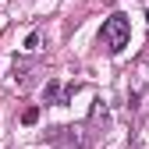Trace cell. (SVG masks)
I'll return each instance as SVG.
<instances>
[{
    "mask_svg": "<svg viewBox=\"0 0 149 149\" xmlns=\"http://www.w3.org/2000/svg\"><path fill=\"white\" fill-rule=\"evenodd\" d=\"M100 43H103L110 53H121L128 43H132V22H128V14L114 11L110 18H103V29H100Z\"/></svg>",
    "mask_w": 149,
    "mask_h": 149,
    "instance_id": "1",
    "label": "cell"
},
{
    "mask_svg": "<svg viewBox=\"0 0 149 149\" xmlns=\"http://www.w3.org/2000/svg\"><path fill=\"white\" fill-rule=\"evenodd\" d=\"M146 89H149V74H146V64H142V68L135 71V85L128 89V100H132V107L142 100V92H146Z\"/></svg>",
    "mask_w": 149,
    "mask_h": 149,
    "instance_id": "2",
    "label": "cell"
},
{
    "mask_svg": "<svg viewBox=\"0 0 149 149\" xmlns=\"http://www.w3.org/2000/svg\"><path fill=\"white\" fill-rule=\"evenodd\" d=\"M61 96H64V92H61V82H57V78H50L46 89H43V100H46V103H61Z\"/></svg>",
    "mask_w": 149,
    "mask_h": 149,
    "instance_id": "3",
    "label": "cell"
},
{
    "mask_svg": "<svg viewBox=\"0 0 149 149\" xmlns=\"http://www.w3.org/2000/svg\"><path fill=\"white\" fill-rule=\"evenodd\" d=\"M36 121H39V107H25V110H22V124H25V128H32Z\"/></svg>",
    "mask_w": 149,
    "mask_h": 149,
    "instance_id": "4",
    "label": "cell"
},
{
    "mask_svg": "<svg viewBox=\"0 0 149 149\" xmlns=\"http://www.w3.org/2000/svg\"><path fill=\"white\" fill-rule=\"evenodd\" d=\"M25 50H29V53L39 50V32H29V36H25Z\"/></svg>",
    "mask_w": 149,
    "mask_h": 149,
    "instance_id": "5",
    "label": "cell"
},
{
    "mask_svg": "<svg viewBox=\"0 0 149 149\" xmlns=\"http://www.w3.org/2000/svg\"><path fill=\"white\" fill-rule=\"evenodd\" d=\"M107 4H117V0H107Z\"/></svg>",
    "mask_w": 149,
    "mask_h": 149,
    "instance_id": "6",
    "label": "cell"
},
{
    "mask_svg": "<svg viewBox=\"0 0 149 149\" xmlns=\"http://www.w3.org/2000/svg\"><path fill=\"white\" fill-rule=\"evenodd\" d=\"M146 22H149V11H146Z\"/></svg>",
    "mask_w": 149,
    "mask_h": 149,
    "instance_id": "7",
    "label": "cell"
}]
</instances>
